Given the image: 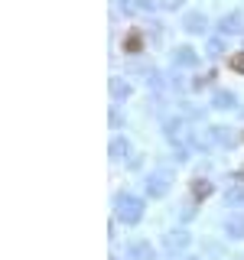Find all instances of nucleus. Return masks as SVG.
<instances>
[{
	"instance_id": "obj_1",
	"label": "nucleus",
	"mask_w": 244,
	"mask_h": 260,
	"mask_svg": "<svg viewBox=\"0 0 244 260\" xmlns=\"http://www.w3.org/2000/svg\"><path fill=\"white\" fill-rule=\"evenodd\" d=\"M234 68H238V72H244V56H238V59H234V62H231Z\"/></svg>"
}]
</instances>
